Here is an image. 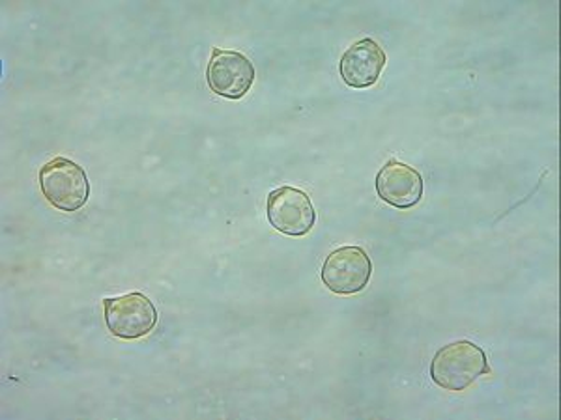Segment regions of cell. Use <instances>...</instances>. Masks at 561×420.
<instances>
[{
    "instance_id": "52a82bcc",
    "label": "cell",
    "mask_w": 561,
    "mask_h": 420,
    "mask_svg": "<svg viewBox=\"0 0 561 420\" xmlns=\"http://www.w3.org/2000/svg\"><path fill=\"white\" fill-rule=\"evenodd\" d=\"M378 197L397 210H410L423 198V178L414 166L389 160L377 176Z\"/></svg>"
},
{
    "instance_id": "8992f818",
    "label": "cell",
    "mask_w": 561,
    "mask_h": 420,
    "mask_svg": "<svg viewBox=\"0 0 561 420\" xmlns=\"http://www.w3.org/2000/svg\"><path fill=\"white\" fill-rule=\"evenodd\" d=\"M255 66L242 52L211 49L206 81L217 96L242 100L255 83Z\"/></svg>"
},
{
    "instance_id": "ba28073f",
    "label": "cell",
    "mask_w": 561,
    "mask_h": 420,
    "mask_svg": "<svg viewBox=\"0 0 561 420\" xmlns=\"http://www.w3.org/2000/svg\"><path fill=\"white\" fill-rule=\"evenodd\" d=\"M388 57L375 39L364 38L348 47L339 62V73L351 89H369L382 75Z\"/></svg>"
},
{
    "instance_id": "5b68a950",
    "label": "cell",
    "mask_w": 561,
    "mask_h": 420,
    "mask_svg": "<svg viewBox=\"0 0 561 420\" xmlns=\"http://www.w3.org/2000/svg\"><path fill=\"white\" fill-rule=\"evenodd\" d=\"M373 275L370 256L362 247H341L328 256L322 266V282L337 295H354L369 284Z\"/></svg>"
},
{
    "instance_id": "6da1fadb",
    "label": "cell",
    "mask_w": 561,
    "mask_h": 420,
    "mask_svg": "<svg viewBox=\"0 0 561 420\" xmlns=\"http://www.w3.org/2000/svg\"><path fill=\"white\" fill-rule=\"evenodd\" d=\"M486 353L472 340H457L436 351L431 361V380L446 390H466L481 376H491Z\"/></svg>"
},
{
    "instance_id": "7a4b0ae2",
    "label": "cell",
    "mask_w": 561,
    "mask_h": 420,
    "mask_svg": "<svg viewBox=\"0 0 561 420\" xmlns=\"http://www.w3.org/2000/svg\"><path fill=\"white\" fill-rule=\"evenodd\" d=\"M39 187L45 200L60 211L81 210L89 202L90 182L83 166L66 158H57L42 166Z\"/></svg>"
},
{
    "instance_id": "277c9868",
    "label": "cell",
    "mask_w": 561,
    "mask_h": 420,
    "mask_svg": "<svg viewBox=\"0 0 561 420\" xmlns=\"http://www.w3.org/2000/svg\"><path fill=\"white\" fill-rule=\"evenodd\" d=\"M268 221L280 234L290 237H301L309 234L317 223L311 197L296 187H279L270 192L266 202Z\"/></svg>"
},
{
    "instance_id": "3957f363",
    "label": "cell",
    "mask_w": 561,
    "mask_h": 420,
    "mask_svg": "<svg viewBox=\"0 0 561 420\" xmlns=\"http://www.w3.org/2000/svg\"><path fill=\"white\" fill-rule=\"evenodd\" d=\"M105 325L122 340L147 337L158 324V311L145 293L134 292L103 300Z\"/></svg>"
}]
</instances>
